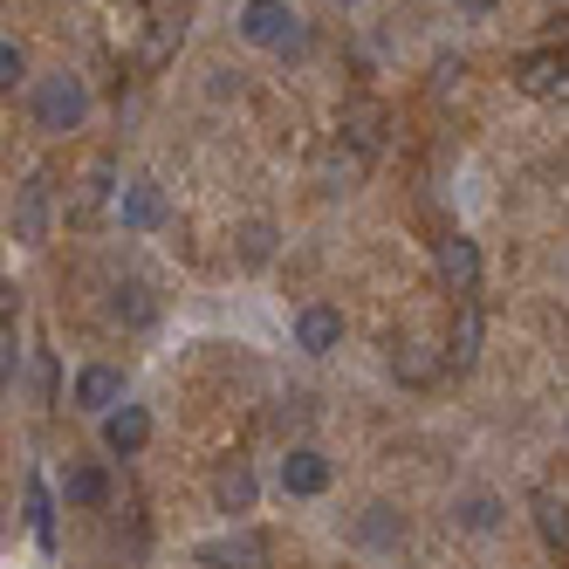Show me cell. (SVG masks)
I'll use <instances>...</instances> for the list:
<instances>
[{
	"instance_id": "cell-1",
	"label": "cell",
	"mask_w": 569,
	"mask_h": 569,
	"mask_svg": "<svg viewBox=\"0 0 569 569\" xmlns=\"http://www.w3.org/2000/svg\"><path fill=\"white\" fill-rule=\"evenodd\" d=\"M28 110H34V131H49V138L76 131V124L90 117V90H83V76H69V69L42 76V83H34V97H28Z\"/></svg>"
},
{
	"instance_id": "cell-2",
	"label": "cell",
	"mask_w": 569,
	"mask_h": 569,
	"mask_svg": "<svg viewBox=\"0 0 569 569\" xmlns=\"http://www.w3.org/2000/svg\"><path fill=\"white\" fill-rule=\"evenodd\" d=\"M240 42H254V49H274V56H302V14L289 8V0H248L240 8Z\"/></svg>"
},
{
	"instance_id": "cell-6",
	"label": "cell",
	"mask_w": 569,
	"mask_h": 569,
	"mask_svg": "<svg viewBox=\"0 0 569 569\" xmlns=\"http://www.w3.org/2000/svg\"><path fill=\"white\" fill-rule=\"evenodd\" d=\"M117 192H124V186H117V166H110V158H90L83 186H76V199H69V227H97Z\"/></svg>"
},
{
	"instance_id": "cell-28",
	"label": "cell",
	"mask_w": 569,
	"mask_h": 569,
	"mask_svg": "<svg viewBox=\"0 0 569 569\" xmlns=\"http://www.w3.org/2000/svg\"><path fill=\"white\" fill-rule=\"evenodd\" d=\"M460 8H467V14H495V0H460Z\"/></svg>"
},
{
	"instance_id": "cell-10",
	"label": "cell",
	"mask_w": 569,
	"mask_h": 569,
	"mask_svg": "<svg viewBox=\"0 0 569 569\" xmlns=\"http://www.w3.org/2000/svg\"><path fill=\"white\" fill-rule=\"evenodd\" d=\"M49 199H56V186H49L42 172H34L28 186H14V213H8L14 240H28V248H34V240L49 233Z\"/></svg>"
},
{
	"instance_id": "cell-22",
	"label": "cell",
	"mask_w": 569,
	"mask_h": 569,
	"mask_svg": "<svg viewBox=\"0 0 569 569\" xmlns=\"http://www.w3.org/2000/svg\"><path fill=\"white\" fill-rule=\"evenodd\" d=\"M453 521L473 528V536H495V528L508 521V508H501L495 495H460V501H453Z\"/></svg>"
},
{
	"instance_id": "cell-25",
	"label": "cell",
	"mask_w": 569,
	"mask_h": 569,
	"mask_svg": "<svg viewBox=\"0 0 569 569\" xmlns=\"http://www.w3.org/2000/svg\"><path fill=\"white\" fill-rule=\"evenodd\" d=\"M536 528H542V542H549L556 556H569V508H562L556 495H536Z\"/></svg>"
},
{
	"instance_id": "cell-20",
	"label": "cell",
	"mask_w": 569,
	"mask_h": 569,
	"mask_svg": "<svg viewBox=\"0 0 569 569\" xmlns=\"http://www.w3.org/2000/svg\"><path fill=\"white\" fill-rule=\"evenodd\" d=\"M110 322H131V330L158 322V302H151L144 281H117V289H110Z\"/></svg>"
},
{
	"instance_id": "cell-17",
	"label": "cell",
	"mask_w": 569,
	"mask_h": 569,
	"mask_svg": "<svg viewBox=\"0 0 569 569\" xmlns=\"http://www.w3.org/2000/svg\"><path fill=\"white\" fill-rule=\"evenodd\" d=\"M391 371H398V385H439L453 363H446V350H432V343H398Z\"/></svg>"
},
{
	"instance_id": "cell-27",
	"label": "cell",
	"mask_w": 569,
	"mask_h": 569,
	"mask_svg": "<svg viewBox=\"0 0 569 569\" xmlns=\"http://www.w3.org/2000/svg\"><path fill=\"white\" fill-rule=\"evenodd\" d=\"M34 391H42V398H56V357H42V363H34Z\"/></svg>"
},
{
	"instance_id": "cell-4",
	"label": "cell",
	"mask_w": 569,
	"mask_h": 569,
	"mask_svg": "<svg viewBox=\"0 0 569 569\" xmlns=\"http://www.w3.org/2000/svg\"><path fill=\"white\" fill-rule=\"evenodd\" d=\"M385 131H391V110H385L378 97H350L343 117H337V138H343L350 151H363V158L385 151Z\"/></svg>"
},
{
	"instance_id": "cell-5",
	"label": "cell",
	"mask_w": 569,
	"mask_h": 569,
	"mask_svg": "<svg viewBox=\"0 0 569 569\" xmlns=\"http://www.w3.org/2000/svg\"><path fill=\"white\" fill-rule=\"evenodd\" d=\"M69 405H76V412L110 419L117 405H124V371H117V363H83V371H76V385H69Z\"/></svg>"
},
{
	"instance_id": "cell-21",
	"label": "cell",
	"mask_w": 569,
	"mask_h": 569,
	"mask_svg": "<svg viewBox=\"0 0 569 569\" xmlns=\"http://www.w3.org/2000/svg\"><path fill=\"white\" fill-rule=\"evenodd\" d=\"M28 528H34V549H56V495L42 473H28Z\"/></svg>"
},
{
	"instance_id": "cell-24",
	"label": "cell",
	"mask_w": 569,
	"mask_h": 569,
	"mask_svg": "<svg viewBox=\"0 0 569 569\" xmlns=\"http://www.w3.org/2000/svg\"><path fill=\"white\" fill-rule=\"evenodd\" d=\"M357 542H363V549H398V542H405V521H398L391 508H363V515H357Z\"/></svg>"
},
{
	"instance_id": "cell-11",
	"label": "cell",
	"mask_w": 569,
	"mask_h": 569,
	"mask_svg": "<svg viewBox=\"0 0 569 569\" xmlns=\"http://www.w3.org/2000/svg\"><path fill=\"white\" fill-rule=\"evenodd\" d=\"M179 42H186V8H166V14H151L144 21V42H138V69H166L172 56H179Z\"/></svg>"
},
{
	"instance_id": "cell-18",
	"label": "cell",
	"mask_w": 569,
	"mask_h": 569,
	"mask_svg": "<svg viewBox=\"0 0 569 569\" xmlns=\"http://www.w3.org/2000/svg\"><path fill=\"white\" fill-rule=\"evenodd\" d=\"M103 501H110V473L97 460H76L62 473V508H103Z\"/></svg>"
},
{
	"instance_id": "cell-9",
	"label": "cell",
	"mask_w": 569,
	"mask_h": 569,
	"mask_svg": "<svg viewBox=\"0 0 569 569\" xmlns=\"http://www.w3.org/2000/svg\"><path fill=\"white\" fill-rule=\"evenodd\" d=\"M144 446H151V412L124 398V405H117V412L103 419V453H117V460H138Z\"/></svg>"
},
{
	"instance_id": "cell-23",
	"label": "cell",
	"mask_w": 569,
	"mask_h": 569,
	"mask_svg": "<svg viewBox=\"0 0 569 569\" xmlns=\"http://www.w3.org/2000/svg\"><path fill=\"white\" fill-rule=\"evenodd\" d=\"M233 248H240V268H268L274 261V220H240Z\"/></svg>"
},
{
	"instance_id": "cell-8",
	"label": "cell",
	"mask_w": 569,
	"mask_h": 569,
	"mask_svg": "<svg viewBox=\"0 0 569 569\" xmlns=\"http://www.w3.org/2000/svg\"><path fill=\"white\" fill-rule=\"evenodd\" d=\"M117 220H124V233H158V227H166V186H158V179H131L124 192H117Z\"/></svg>"
},
{
	"instance_id": "cell-14",
	"label": "cell",
	"mask_w": 569,
	"mask_h": 569,
	"mask_svg": "<svg viewBox=\"0 0 569 569\" xmlns=\"http://www.w3.org/2000/svg\"><path fill=\"white\" fill-rule=\"evenodd\" d=\"M254 501H261V480H254V467H248V460H227V467L213 473V508L233 521V515H254Z\"/></svg>"
},
{
	"instance_id": "cell-12",
	"label": "cell",
	"mask_w": 569,
	"mask_h": 569,
	"mask_svg": "<svg viewBox=\"0 0 569 569\" xmlns=\"http://www.w3.org/2000/svg\"><path fill=\"white\" fill-rule=\"evenodd\" d=\"M515 83L528 97H562L569 90V49H536V56H521L515 62Z\"/></svg>"
},
{
	"instance_id": "cell-15",
	"label": "cell",
	"mask_w": 569,
	"mask_h": 569,
	"mask_svg": "<svg viewBox=\"0 0 569 569\" xmlns=\"http://www.w3.org/2000/svg\"><path fill=\"white\" fill-rule=\"evenodd\" d=\"M480 337H487L480 296H460V309H453V330H446V363H453V371H467V363L480 357Z\"/></svg>"
},
{
	"instance_id": "cell-7",
	"label": "cell",
	"mask_w": 569,
	"mask_h": 569,
	"mask_svg": "<svg viewBox=\"0 0 569 569\" xmlns=\"http://www.w3.org/2000/svg\"><path fill=\"white\" fill-rule=\"evenodd\" d=\"M432 268H439V281H446L453 296H473V289H480V248H473L467 233H446L439 248H432Z\"/></svg>"
},
{
	"instance_id": "cell-19",
	"label": "cell",
	"mask_w": 569,
	"mask_h": 569,
	"mask_svg": "<svg viewBox=\"0 0 569 569\" xmlns=\"http://www.w3.org/2000/svg\"><path fill=\"white\" fill-rule=\"evenodd\" d=\"M363 172H371V158H363V151H350V144L337 138L330 151H322V172H316V179H322V192H350Z\"/></svg>"
},
{
	"instance_id": "cell-3",
	"label": "cell",
	"mask_w": 569,
	"mask_h": 569,
	"mask_svg": "<svg viewBox=\"0 0 569 569\" xmlns=\"http://www.w3.org/2000/svg\"><path fill=\"white\" fill-rule=\"evenodd\" d=\"M274 480H281V495H289V501H316V495H330L337 467H330V453H316V446H289Z\"/></svg>"
},
{
	"instance_id": "cell-16",
	"label": "cell",
	"mask_w": 569,
	"mask_h": 569,
	"mask_svg": "<svg viewBox=\"0 0 569 569\" xmlns=\"http://www.w3.org/2000/svg\"><path fill=\"white\" fill-rule=\"evenodd\" d=\"M199 562L213 569H268V536H254V528H240V536H220L199 549Z\"/></svg>"
},
{
	"instance_id": "cell-29",
	"label": "cell",
	"mask_w": 569,
	"mask_h": 569,
	"mask_svg": "<svg viewBox=\"0 0 569 569\" xmlns=\"http://www.w3.org/2000/svg\"><path fill=\"white\" fill-rule=\"evenodd\" d=\"M337 8H357V0H337Z\"/></svg>"
},
{
	"instance_id": "cell-13",
	"label": "cell",
	"mask_w": 569,
	"mask_h": 569,
	"mask_svg": "<svg viewBox=\"0 0 569 569\" xmlns=\"http://www.w3.org/2000/svg\"><path fill=\"white\" fill-rule=\"evenodd\" d=\"M343 343V309H330V302H309V309H296V350H309V357H330Z\"/></svg>"
},
{
	"instance_id": "cell-26",
	"label": "cell",
	"mask_w": 569,
	"mask_h": 569,
	"mask_svg": "<svg viewBox=\"0 0 569 569\" xmlns=\"http://www.w3.org/2000/svg\"><path fill=\"white\" fill-rule=\"evenodd\" d=\"M21 83H28V49H21V42H14V34H8V42H0V90H8V97H14Z\"/></svg>"
}]
</instances>
